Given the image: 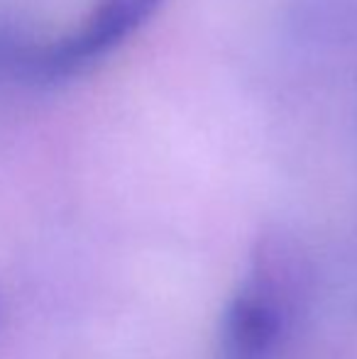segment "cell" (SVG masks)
Returning a JSON list of instances; mask_svg holds the SVG:
<instances>
[{
  "mask_svg": "<svg viewBox=\"0 0 357 359\" xmlns=\"http://www.w3.org/2000/svg\"><path fill=\"white\" fill-rule=\"evenodd\" d=\"M291 306L269 288L248 279L228 303L220 345L228 359H267L281 345Z\"/></svg>",
  "mask_w": 357,
  "mask_h": 359,
  "instance_id": "2",
  "label": "cell"
},
{
  "mask_svg": "<svg viewBox=\"0 0 357 359\" xmlns=\"http://www.w3.org/2000/svg\"><path fill=\"white\" fill-rule=\"evenodd\" d=\"M0 323H3V296H0Z\"/></svg>",
  "mask_w": 357,
  "mask_h": 359,
  "instance_id": "4",
  "label": "cell"
},
{
  "mask_svg": "<svg viewBox=\"0 0 357 359\" xmlns=\"http://www.w3.org/2000/svg\"><path fill=\"white\" fill-rule=\"evenodd\" d=\"M162 0H98L74 32L39 42L32 83H59L88 72L125 42Z\"/></svg>",
  "mask_w": 357,
  "mask_h": 359,
  "instance_id": "1",
  "label": "cell"
},
{
  "mask_svg": "<svg viewBox=\"0 0 357 359\" xmlns=\"http://www.w3.org/2000/svg\"><path fill=\"white\" fill-rule=\"evenodd\" d=\"M39 42L15 15L0 13V83H32Z\"/></svg>",
  "mask_w": 357,
  "mask_h": 359,
  "instance_id": "3",
  "label": "cell"
}]
</instances>
